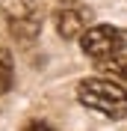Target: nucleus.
I'll list each match as a JSON object with an SVG mask.
<instances>
[{"instance_id":"f257e3e1","label":"nucleus","mask_w":127,"mask_h":131,"mask_svg":"<svg viewBox=\"0 0 127 131\" xmlns=\"http://www.w3.org/2000/svg\"><path fill=\"white\" fill-rule=\"evenodd\" d=\"M77 98L89 110L109 116V119H124L127 116V90L106 78H86L77 83Z\"/></svg>"},{"instance_id":"f03ea898","label":"nucleus","mask_w":127,"mask_h":131,"mask_svg":"<svg viewBox=\"0 0 127 131\" xmlns=\"http://www.w3.org/2000/svg\"><path fill=\"white\" fill-rule=\"evenodd\" d=\"M3 15H6L9 33L18 42H33L41 33L44 24V12H41L39 0H3Z\"/></svg>"},{"instance_id":"7ed1b4c3","label":"nucleus","mask_w":127,"mask_h":131,"mask_svg":"<svg viewBox=\"0 0 127 131\" xmlns=\"http://www.w3.org/2000/svg\"><path fill=\"white\" fill-rule=\"evenodd\" d=\"M80 48L83 54H89L92 60L103 63L109 57H118L121 51L127 48V30L121 27H109V24H98V27H89L80 39Z\"/></svg>"},{"instance_id":"20e7f679","label":"nucleus","mask_w":127,"mask_h":131,"mask_svg":"<svg viewBox=\"0 0 127 131\" xmlns=\"http://www.w3.org/2000/svg\"><path fill=\"white\" fill-rule=\"evenodd\" d=\"M89 12L86 9H74V6H65L53 15L56 21V33L62 39H83V33L89 30Z\"/></svg>"},{"instance_id":"39448f33","label":"nucleus","mask_w":127,"mask_h":131,"mask_svg":"<svg viewBox=\"0 0 127 131\" xmlns=\"http://www.w3.org/2000/svg\"><path fill=\"white\" fill-rule=\"evenodd\" d=\"M12 83H15V63L6 48H0V95L12 90Z\"/></svg>"},{"instance_id":"423d86ee","label":"nucleus","mask_w":127,"mask_h":131,"mask_svg":"<svg viewBox=\"0 0 127 131\" xmlns=\"http://www.w3.org/2000/svg\"><path fill=\"white\" fill-rule=\"evenodd\" d=\"M98 69L109 72L112 78H121V81H127V57H109V60H103Z\"/></svg>"},{"instance_id":"0eeeda50","label":"nucleus","mask_w":127,"mask_h":131,"mask_svg":"<svg viewBox=\"0 0 127 131\" xmlns=\"http://www.w3.org/2000/svg\"><path fill=\"white\" fill-rule=\"evenodd\" d=\"M24 131H56V128H53V125H47V122H41V119H33V122L24 125Z\"/></svg>"},{"instance_id":"6e6552de","label":"nucleus","mask_w":127,"mask_h":131,"mask_svg":"<svg viewBox=\"0 0 127 131\" xmlns=\"http://www.w3.org/2000/svg\"><path fill=\"white\" fill-rule=\"evenodd\" d=\"M59 3H65V6H71V3H77V0H59Z\"/></svg>"}]
</instances>
